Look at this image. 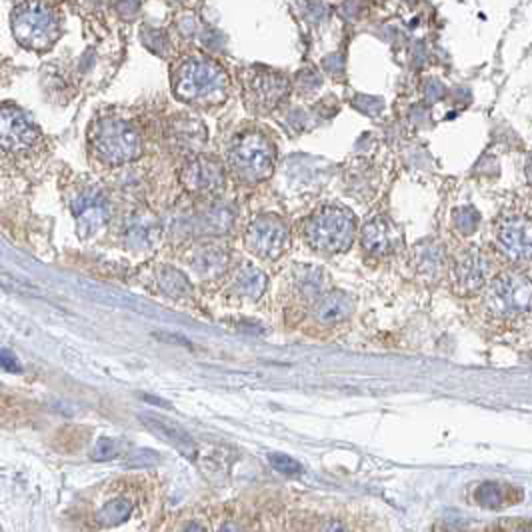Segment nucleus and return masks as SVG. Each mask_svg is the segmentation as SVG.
<instances>
[{"instance_id": "5701e85b", "label": "nucleus", "mask_w": 532, "mask_h": 532, "mask_svg": "<svg viewBox=\"0 0 532 532\" xmlns=\"http://www.w3.org/2000/svg\"><path fill=\"white\" fill-rule=\"evenodd\" d=\"M302 532H354V528L341 514H304Z\"/></svg>"}, {"instance_id": "a211bd4d", "label": "nucleus", "mask_w": 532, "mask_h": 532, "mask_svg": "<svg viewBox=\"0 0 532 532\" xmlns=\"http://www.w3.org/2000/svg\"><path fill=\"white\" fill-rule=\"evenodd\" d=\"M215 532H255V514L241 504L215 509Z\"/></svg>"}, {"instance_id": "c85d7f7f", "label": "nucleus", "mask_w": 532, "mask_h": 532, "mask_svg": "<svg viewBox=\"0 0 532 532\" xmlns=\"http://www.w3.org/2000/svg\"><path fill=\"white\" fill-rule=\"evenodd\" d=\"M491 532H530L528 522H511V525H501Z\"/></svg>"}, {"instance_id": "7ed1b4c3", "label": "nucleus", "mask_w": 532, "mask_h": 532, "mask_svg": "<svg viewBox=\"0 0 532 532\" xmlns=\"http://www.w3.org/2000/svg\"><path fill=\"white\" fill-rule=\"evenodd\" d=\"M352 236L354 216L350 210L342 207H323L307 223V239L310 247L325 255H336V252L349 249Z\"/></svg>"}, {"instance_id": "f257e3e1", "label": "nucleus", "mask_w": 532, "mask_h": 532, "mask_svg": "<svg viewBox=\"0 0 532 532\" xmlns=\"http://www.w3.org/2000/svg\"><path fill=\"white\" fill-rule=\"evenodd\" d=\"M163 498L152 478H129L116 483L90 514V525L98 532H148L156 525Z\"/></svg>"}, {"instance_id": "1a4fd4ad", "label": "nucleus", "mask_w": 532, "mask_h": 532, "mask_svg": "<svg viewBox=\"0 0 532 532\" xmlns=\"http://www.w3.org/2000/svg\"><path fill=\"white\" fill-rule=\"evenodd\" d=\"M38 139V129L19 108L0 105V148L11 152L24 150L35 145Z\"/></svg>"}, {"instance_id": "393cba45", "label": "nucleus", "mask_w": 532, "mask_h": 532, "mask_svg": "<svg viewBox=\"0 0 532 532\" xmlns=\"http://www.w3.org/2000/svg\"><path fill=\"white\" fill-rule=\"evenodd\" d=\"M268 460H270V464H273L274 470L283 472V475H286V477H297V475H300V472H302L300 464L297 460H294V459H291L289 454L273 452V454H268Z\"/></svg>"}, {"instance_id": "412c9836", "label": "nucleus", "mask_w": 532, "mask_h": 532, "mask_svg": "<svg viewBox=\"0 0 532 532\" xmlns=\"http://www.w3.org/2000/svg\"><path fill=\"white\" fill-rule=\"evenodd\" d=\"M266 289V276L257 266H242L234 278V291L242 299L257 300Z\"/></svg>"}, {"instance_id": "423d86ee", "label": "nucleus", "mask_w": 532, "mask_h": 532, "mask_svg": "<svg viewBox=\"0 0 532 532\" xmlns=\"http://www.w3.org/2000/svg\"><path fill=\"white\" fill-rule=\"evenodd\" d=\"M228 160H231L232 171L242 181L258 182L273 174L274 150L263 134L247 132L234 140V145L228 150Z\"/></svg>"}, {"instance_id": "39448f33", "label": "nucleus", "mask_w": 532, "mask_h": 532, "mask_svg": "<svg viewBox=\"0 0 532 532\" xmlns=\"http://www.w3.org/2000/svg\"><path fill=\"white\" fill-rule=\"evenodd\" d=\"M226 89V74L213 61L207 58H192L176 72L174 92L179 98L197 103V100H213L216 95L223 97Z\"/></svg>"}, {"instance_id": "0eeeda50", "label": "nucleus", "mask_w": 532, "mask_h": 532, "mask_svg": "<svg viewBox=\"0 0 532 532\" xmlns=\"http://www.w3.org/2000/svg\"><path fill=\"white\" fill-rule=\"evenodd\" d=\"M485 302L496 317H517L530 307V281L527 274L509 273L498 276L486 291Z\"/></svg>"}, {"instance_id": "f03ea898", "label": "nucleus", "mask_w": 532, "mask_h": 532, "mask_svg": "<svg viewBox=\"0 0 532 532\" xmlns=\"http://www.w3.org/2000/svg\"><path fill=\"white\" fill-rule=\"evenodd\" d=\"M13 32L24 48L46 50L61 37V22L50 4L22 3L13 13Z\"/></svg>"}, {"instance_id": "ddd939ff", "label": "nucleus", "mask_w": 532, "mask_h": 532, "mask_svg": "<svg viewBox=\"0 0 532 532\" xmlns=\"http://www.w3.org/2000/svg\"><path fill=\"white\" fill-rule=\"evenodd\" d=\"M360 241L370 255H391L396 244H399V232L386 218H373L360 231Z\"/></svg>"}, {"instance_id": "f8f14e48", "label": "nucleus", "mask_w": 532, "mask_h": 532, "mask_svg": "<svg viewBox=\"0 0 532 532\" xmlns=\"http://www.w3.org/2000/svg\"><path fill=\"white\" fill-rule=\"evenodd\" d=\"M140 420L145 422V425L156 436L163 438V441H166L168 444H173L182 456H187V459H190V460L197 459V454H198L197 443H194V438L182 426L176 425V422L165 420L160 417H142Z\"/></svg>"}, {"instance_id": "2eb2a0df", "label": "nucleus", "mask_w": 532, "mask_h": 532, "mask_svg": "<svg viewBox=\"0 0 532 532\" xmlns=\"http://www.w3.org/2000/svg\"><path fill=\"white\" fill-rule=\"evenodd\" d=\"M522 493L511 485H501V483H480L478 486L472 488L470 501L483 506V509L491 511H501L506 506H512L520 502Z\"/></svg>"}, {"instance_id": "20e7f679", "label": "nucleus", "mask_w": 532, "mask_h": 532, "mask_svg": "<svg viewBox=\"0 0 532 532\" xmlns=\"http://www.w3.org/2000/svg\"><path fill=\"white\" fill-rule=\"evenodd\" d=\"M97 155L108 165H124L140 155V137L134 126L121 118H103L90 134Z\"/></svg>"}, {"instance_id": "f3484780", "label": "nucleus", "mask_w": 532, "mask_h": 532, "mask_svg": "<svg viewBox=\"0 0 532 532\" xmlns=\"http://www.w3.org/2000/svg\"><path fill=\"white\" fill-rule=\"evenodd\" d=\"M165 532H215V509L190 506L168 520Z\"/></svg>"}, {"instance_id": "bb28decb", "label": "nucleus", "mask_w": 532, "mask_h": 532, "mask_svg": "<svg viewBox=\"0 0 532 532\" xmlns=\"http://www.w3.org/2000/svg\"><path fill=\"white\" fill-rule=\"evenodd\" d=\"M118 454V443L113 438H100L95 449H92V459L95 460H111Z\"/></svg>"}, {"instance_id": "b1692460", "label": "nucleus", "mask_w": 532, "mask_h": 532, "mask_svg": "<svg viewBox=\"0 0 532 532\" xmlns=\"http://www.w3.org/2000/svg\"><path fill=\"white\" fill-rule=\"evenodd\" d=\"M158 284L160 289H163V292H166L168 297L173 299H182L190 292V284L187 281V276L171 266H163L158 270Z\"/></svg>"}, {"instance_id": "9d476101", "label": "nucleus", "mask_w": 532, "mask_h": 532, "mask_svg": "<svg viewBox=\"0 0 532 532\" xmlns=\"http://www.w3.org/2000/svg\"><path fill=\"white\" fill-rule=\"evenodd\" d=\"M496 242L506 257L527 260L532 250V231L528 218H509L496 228Z\"/></svg>"}, {"instance_id": "aec40b11", "label": "nucleus", "mask_w": 532, "mask_h": 532, "mask_svg": "<svg viewBox=\"0 0 532 532\" xmlns=\"http://www.w3.org/2000/svg\"><path fill=\"white\" fill-rule=\"evenodd\" d=\"M488 274V263L478 255V252H469L464 257L459 266H456V276H459V283L469 291H477L486 283Z\"/></svg>"}, {"instance_id": "9b49d317", "label": "nucleus", "mask_w": 532, "mask_h": 532, "mask_svg": "<svg viewBox=\"0 0 532 532\" xmlns=\"http://www.w3.org/2000/svg\"><path fill=\"white\" fill-rule=\"evenodd\" d=\"M181 181L190 192H215L223 189L224 173L216 160L198 156L182 168Z\"/></svg>"}, {"instance_id": "cd10ccee", "label": "nucleus", "mask_w": 532, "mask_h": 532, "mask_svg": "<svg viewBox=\"0 0 532 532\" xmlns=\"http://www.w3.org/2000/svg\"><path fill=\"white\" fill-rule=\"evenodd\" d=\"M0 367L8 370V373H21L22 370L19 359L11 350H0Z\"/></svg>"}, {"instance_id": "a878e982", "label": "nucleus", "mask_w": 532, "mask_h": 532, "mask_svg": "<svg viewBox=\"0 0 532 532\" xmlns=\"http://www.w3.org/2000/svg\"><path fill=\"white\" fill-rule=\"evenodd\" d=\"M454 224L460 228L462 232H472L478 224V213L475 208H460L454 213Z\"/></svg>"}, {"instance_id": "6ab92c4d", "label": "nucleus", "mask_w": 532, "mask_h": 532, "mask_svg": "<svg viewBox=\"0 0 532 532\" xmlns=\"http://www.w3.org/2000/svg\"><path fill=\"white\" fill-rule=\"evenodd\" d=\"M352 312V300L344 292H328L317 302L315 315L323 325H334L349 318Z\"/></svg>"}, {"instance_id": "dca6fc26", "label": "nucleus", "mask_w": 532, "mask_h": 532, "mask_svg": "<svg viewBox=\"0 0 532 532\" xmlns=\"http://www.w3.org/2000/svg\"><path fill=\"white\" fill-rule=\"evenodd\" d=\"M250 95L260 108H273L286 92H289V82L283 76L274 72L263 71L250 79Z\"/></svg>"}, {"instance_id": "4468645a", "label": "nucleus", "mask_w": 532, "mask_h": 532, "mask_svg": "<svg viewBox=\"0 0 532 532\" xmlns=\"http://www.w3.org/2000/svg\"><path fill=\"white\" fill-rule=\"evenodd\" d=\"M72 210L82 234L97 232L106 221V205L103 197L97 192H84L82 197L74 200Z\"/></svg>"}, {"instance_id": "6e6552de", "label": "nucleus", "mask_w": 532, "mask_h": 532, "mask_svg": "<svg viewBox=\"0 0 532 532\" xmlns=\"http://www.w3.org/2000/svg\"><path fill=\"white\" fill-rule=\"evenodd\" d=\"M289 242V231L276 215H263L249 226L244 244L252 255L263 258H276L283 255Z\"/></svg>"}, {"instance_id": "4be33fe9", "label": "nucleus", "mask_w": 532, "mask_h": 532, "mask_svg": "<svg viewBox=\"0 0 532 532\" xmlns=\"http://www.w3.org/2000/svg\"><path fill=\"white\" fill-rule=\"evenodd\" d=\"M197 273L205 278H213L223 274L228 265V257L223 249L218 247H205L197 252V257L192 260Z\"/></svg>"}]
</instances>
